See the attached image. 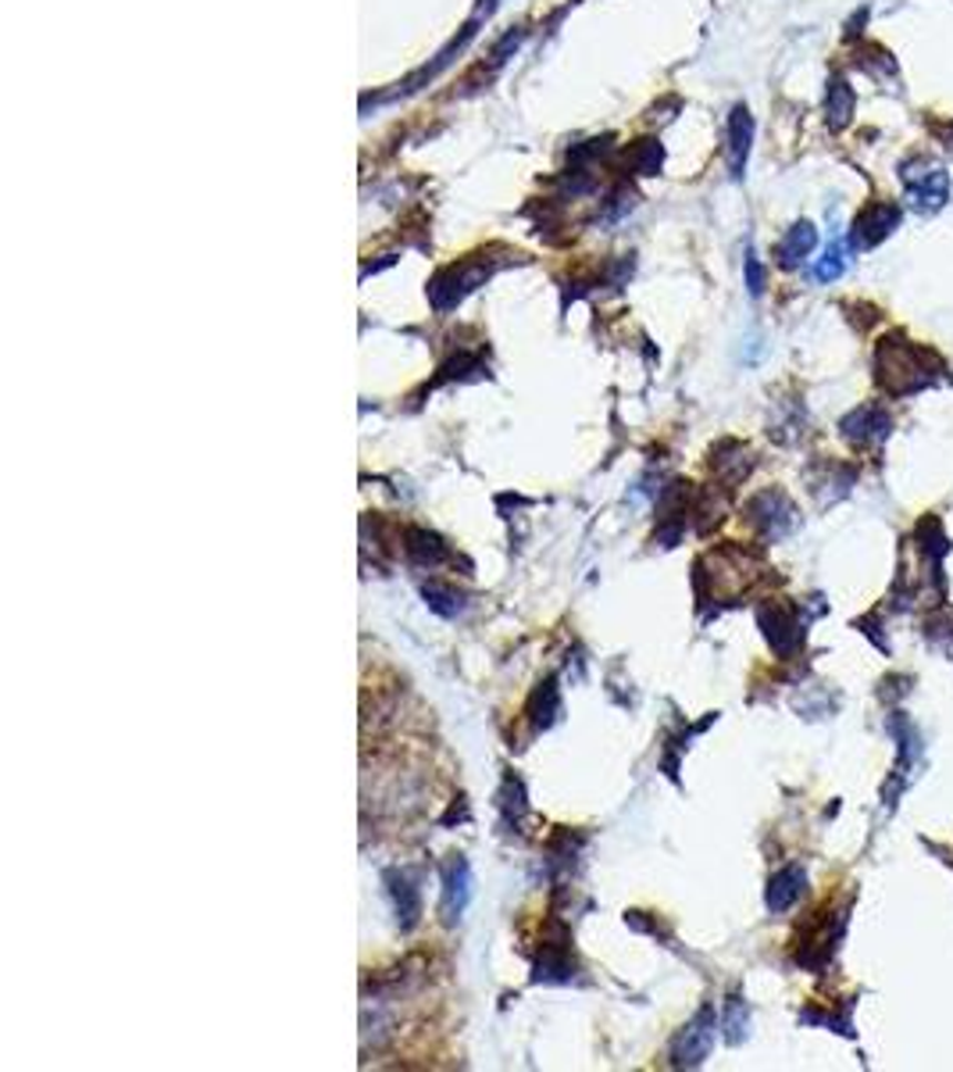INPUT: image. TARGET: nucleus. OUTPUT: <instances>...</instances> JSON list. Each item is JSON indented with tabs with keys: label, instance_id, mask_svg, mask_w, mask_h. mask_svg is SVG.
Returning <instances> with one entry per match:
<instances>
[{
	"label": "nucleus",
	"instance_id": "obj_4",
	"mask_svg": "<svg viewBox=\"0 0 953 1072\" xmlns=\"http://www.w3.org/2000/svg\"><path fill=\"white\" fill-rule=\"evenodd\" d=\"M900 204L896 201H871L864 204L858 218H853V226H850V247L853 251H871V247H879L882 239H890L900 226Z\"/></svg>",
	"mask_w": 953,
	"mask_h": 1072
},
{
	"label": "nucleus",
	"instance_id": "obj_21",
	"mask_svg": "<svg viewBox=\"0 0 953 1072\" xmlns=\"http://www.w3.org/2000/svg\"><path fill=\"white\" fill-rule=\"evenodd\" d=\"M747 290H750L754 297H761V294H765V265H761V258H757L754 251L747 254Z\"/></svg>",
	"mask_w": 953,
	"mask_h": 1072
},
{
	"label": "nucleus",
	"instance_id": "obj_6",
	"mask_svg": "<svg viewBox=\"0 0 953 1072\" xmlns=\"http://www.w3.org/2000/svg\"><path fill=\"white\" fill-rule=\"evenodd\" d=\"M747 511H750V519L765 530L768 540H782L797 525V508L789 504L779 490H768V493H761V498H754V504Z\"/></svg>",
	"mask_w": 953,
	"mask_h": 1072
},
{
	"label": "nucleus",
	"instance_id": "obj_1",
	"mask_svg": "<svg viewBox=\"0 0 953 1072\" xmlns=\"http://www.w3.org/2000/svg\"><path fill=\"white\" fill-rule=\"evenodd\" d=\"M943 372H946V365L940 361V355H932L929 347L911 344L908 336H900V333H890L875 347V376L885 387V394H896V397L918 394V390L932 387Z\"/></svg>",
	"mask_w": 953,
	"mask_h": 1072
},
{
	"label": "nucleus",
	"instance_id": "obj_19",
	"mask_svg": "<svg viewBox=\"0 0 953 1072\" xmlns=\"http://www.w3.org/2000/svg\"><path fill=\"white\" fill-rule=\"evenodd\" d=\"M426 601H429V608H432V612H440V615H447V619H454V615H461V598L454 594V590H443V586H435V583H429L426 586Z\"/></svg>",
	"mask_w": 953,
	"mask_h": 1072
},
{
	"label": "nucleus",
	"instance_id": "obj_9",
	"mask_svg": "<svg viewBox=\"0 0 953 1072\" xmlns=\"http://www.w3.org/2000/svg\"><path fill=\"white\" fill-rule=\"evenodd\" d=\"M814 247H818V229H814V222L803 218V222H797V226H789L779 244H775V262H779L782 268H800L814 254Z\"/></svg>",
	"mask_w": 953,
	"mask_h": 1072
},
{
	"label": "nucleus",
	"instance_id": "obj_5",
	"mask_svg": "<svg viewBox=\"0 0 953 1072\" xmlns=\"http://www.w3.org/2000/svg\"><path fill=\"white\" fill-rule=\"evenodd\" d=\"M757 622H761V630L768 636V644L775 647V654H793L803 644V626L782 604H765L761 612H757Z\"/></svg>",
	"mask_w": 953,
	"mask_h": 1072
},
{
	"label": "nucleus",
	"instance_id": "obj_10",
	"mask_svg": "<svg viewBox=\"0 0 953 1072\" xmlns=\"http://www.w3.org/2000/svg\"><path fill=\"white\" fill-rule=\"evenodd\" d=\"M710 1044H715V1019H710V1012H704L693 1027H686V1033L678 1037V1044H675V1065H700L707 1059V1051Z\"/></svg>",
	"mask_w": 953,
	"mask_h": 1072
},
{
	"label": "nucleus",
	"instance_id": "obj_8",
	"mask_svg": "<svg viewBox=\"0 0 953 1072\" xmlns=\"http://www.w3.org/2000/svg\"><path fill=\"white\" fill-rule=\"evenodd\" d=\"M890 429H893L890 411L879 405H864L843 419V437L850 443H882L885 437H890Z\"/></svg>",
	"mask_w": 953,
	"mask_h": 1072
},
{
	"label": "nucleus",
	"instance_id": "obj_13",
	"mask_svg": "<svg viewBox=\"0 0 953 1072\" xmlns=\"http://www.w3.org/2000/svg\"><path fill=\"white\" fill-rule=\"evenodd\" d=\"M807 887V872L800 866H786L771 876V884H768V908L771 911H786V908H793L800 901V894Z\"/></svg>",
	"mask_w": 953,
	"mask_h": 1072
},
{
	"label": "nucleus",
	"instance_id": "obj_17",
	"mask_svg": "<svg viewBox=\"0 0 953 1072\" xmlns=\"http://www.w3.org/2000/svg\"><path fill=\"white\" fill-rule=\"evenodd\" d=\"M660 162H665V151H660L657 140H639V147L633 151V165L639 175H657Z\"/></svg>",
	"mask_w": 953,
	"mask_h": 1072
},
{
	"label": "nucleus",
	"instance_id": "obj_3",
	"mask_svg": "<svg viewBox=\"0 0 953 1072\" xmlns=\"http://www.w3.org/2000/svg\"><path fill=\"white\" fill-rule=\"evenodd\" d=\"M490 276V265H479V262H461V265H450L443 268L440 276L429 283V300L435 312H450L458 308V304L475 290V286Z\"/></svg>",
	"mask_w": 953,
	"mask_h": 1072
},
{
	"label": "nucleus",
	"instance_id": "obj_7",
	"mask_svg": "<svg viewBox=\"0 0 953 1072\" xmlns=\"http://www.w3.org/2000/svg\"><path fill=\"white\" fill-rule=\"evenodd\" d=\"M725 140H729V143H725V162H729V175H732V180H742V172H747V162H750V147H754V115L742 104L732 108Z\"/></svg>",
	"mask_w": 953,
	"mask_h": 1072
},
{
	"label": "nucleus",
	"instance_id": "obj_16",
	"mask_svg": "<svg viewBox=\"0 0 953 1072\" xmlns=\"http://www.w3.org/2000/svg\"><path fill=\"white\" fill-rule=\"evenodd\" d=\"M408 551H411L414 562H422V565H440L443 558H447L440 537H432L426 530H411L408 533Z\"/></svg>",
	"mask_w": 953,
	"mask_h": 1072
},
{
	"label": "nucleus",
	"instance_id": "obj_11",
	"mask_svg": "<svg viewBox=\"0 0 953 1072\" xmlns=\"http://www.w3.org/2000/svg\"><path fill=\"white\" fill-rule=\"evenodd\" d=\"M853 111H858V93H853L850 79L847 75H832L829 79V90H826V122L832 130H847Z\"/></svg>",
	"mask_w": 953,
	"mask_h": 1072
},
{
	"label": "nucleus",
	"instance_id": "obj_15",
	"mask_svg": "<svg viewBox=\"0 0 953 1072\" xmlns=\"http://www.w3.org/2000/svg\"><path fill=\"white\" fill-rule=\"evenodd\" d=\"M561 708V701H557V686L554 680H546L536 694H532V704H529V715H532V726L543 729V726H551L554 723V715Z\"/></svg>",
	"mask_w": 953,
	"mask_h": 1072
},
{
	"label": "nucleus",
	"instance_id": "obj_12",
	"mask_svg": "<svg viewBox=\"0 0 953 1072\" xmlns=\"http://www.w3.org/2000/svg\"><path fill=\"white\" fill-rule=\"evenodd\" d=\"M468 898H472V872H468L464 861H454L443 876V919L458 922Z\"/></svg>",
	"mask_w": 953,
	"mask_h": 1072
},
{
	"label": "nucleus",
	"instance_id": "obj_14",
	"mask_svg": "<svg viewBox=\"0 0 953 1072\" xmlns=\"http://www.w3.org/2000/svg\"><path fill=\"white\" fill-rule=\"evenodd\" d=\"M390 890H393V905H397L400 926H403V930H411V926L418 922V911H422V905H418V890L403 876H390Z\"/></svg>",
	"mask_w": 953,
	"mask_h": 1072
},
{
	"label": "nucleus",
	"instance_id": "obj_18",
	"mask_svg": "<svg viewBox=\"0 0 953 1072\" xmlns=\"http://www.w3.org/2000/svg\"><path fill=\"white\" fill-rule=\"evenodd\" d=\"M843 268H847V258H843V247L832 244L821 258L814 262V279L818 283H836L839 276H843Z\"/></svg>",
	"mask_w": 953,
	"mask_h": 1072
},
{
	"label": "nucleus",
	"instance_id": "obj_2",
	"mask_svg": "<svg viewBox=\"0 0 953 1072\" xmlns=\"http://www.w3.org/2000/svg\"><path fill=\"white\" fill-rule=\"evenodd\" d=\"M900 183H903L908 201L925 215L946 207L950 190H953L946 165H940L929 154H914V157H908V162H900Z\"/></svg>",
	"mask_w": 953,
	"mask_h": 1072
},
{
	"label": "nucleus",
	"instance_id": "obj_20",
	"mask_svg": "<svg viewBox=\"0 0 953 1072\" xmlns=\"http://www.w3.org/2000/svg\"><path fill=\"white\" fill-rule=\"evenodd\" d=\"M725 1037H729L732 1044H739V1040L747 1037V1008H742L739 998H732L729 1008H725Z\"/></svg>",
	"mask_w": 953,
	"mask_h": 1072
}]
</instances>
